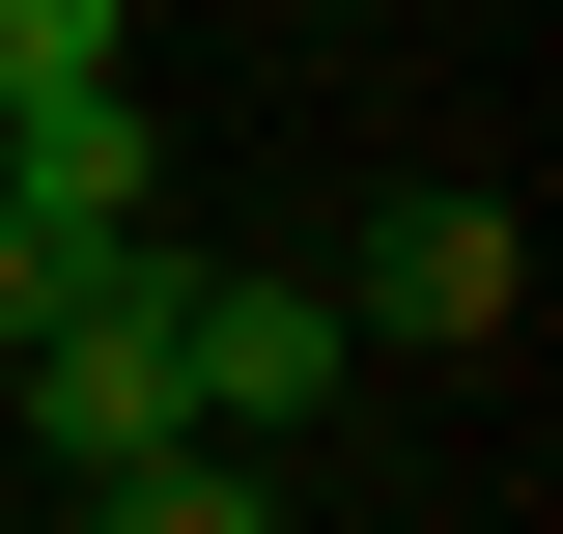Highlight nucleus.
Masks as SVG:
<instances>
[{
    "label": "nucleus",
    "mask_w": 563,
    "mask_h": 534,
    "mask_svg": "<svg viewBox=\"0 0 563 534\" xmlns=\"http://www.w3.org/2000/svg\"><path fill=\"white\" fill-rule=\"evenodd\" d=\"M141 225V85L85 57V85H0V310H29V281L57 254H113Z\"/></svg>",
    "instance_id": "obj_1"
},
{
    "label": "nucleus",
    "mask_w": 563,
    "mask_h": 534,
    "mask_svg": "<svg viewBox=\"0 0 563 534\" xmlns=\"http://www.w3.org/2000/svg\"><path fill=\"white\" fill-rule=\"evenodd\" d=\"M169 394L282 450V422L339 394V281H254V254H169Z\"/></svg>",
    "instance_id": "obj_2"
},
{
    "label": "nucleus",
    "mask_w": 563,
    "mask_h": 534,
    "mask_svg": "<svg viewBox=\"0 0 563 534\" xmlns=\"http://www.w3.org/2000/svg\"><path fill=\"white\" fill-rule=\"evenodd\" d=\"M366 310H395V337H507V310H536V225H507V198H395Z\"/></svg>",
    "instance_id": "obj_3"
},
{
    "label": "nucleus",
    "mask_w": 563,
    "mask_h": 534,
    "mask_svg": "<svg viewBox=\"0 0 563 534\" xmlns=\"http://www.w3.org/2000/svg\"><path fill=\"white\" fill-rule=\"evenodd\" d=\"M113 57V0H0V85H85Z\"/></svg>",
    "instance_id": "obj_4"
}]
</instances>
